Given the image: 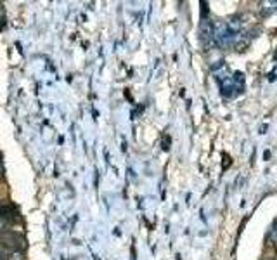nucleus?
I'll return each instance as SVG.
<instances>
[{
  "instance_id": "obj_9",
  "label": "nucleus",
  "mask_w": 277,
  "mask_h": 260,
  "mask_svg": "<svg viewBox=\"0 0 277 260\" xmlns=\"http://www.w3.org/2000/svg\"><path fill=\"white\" fill-rule=\"evenodd\" d=\"M276 260H277V255H276Z\"/></svg>"
},
{
  "instance_id": "obj_2",
  "label": "nucleus",
  "mask_w": 277,
  "mask_h": 260,
  "mask_svg": "<svg viewBox=\"0 0 277 260\" xmlns=\"http://www.w3.org/2000/svg\"><path fill=\"white\" fill-rule=\"evenodd\" d=\"M0 243H2L4 248L11 250V252H23L26 248V241L16 233H11V231L0 233Z\"/></svg>"
},
{
  "instance_id": "obj_6",
  "label": "nucleus",
  "mask_w": 277,
  "mask_h": 260,
  "mask_svg": "<svg viewBox=\"0 0 277 260\" xmlns=\"http://www.w3.org/2000/svg\"><path fill=\"white\" fill-rule=\"evenodd\" d=\"M4 23H5L4 20H0V30H2V28H4Z\"/></svg>"
},
{
  "instance_id": "obj_4",
  "label": "nucleus",
  "mask_w": 277,
  "mask_h": 260,
  "mask_svg": "<svg viewBox=\"0 0 277 260\" xmlns=\"http://www.w3.org/2000/svg\"><path fill=\"white\" fill-rule=\"evenodd\" d=\"M5 260H24V259H23V253L21 252H9L7 257H5Z\"/></svg>"
},
{
  "instance_id": "obj_3",
  "label": "nucleus",
  "mask_w": 277,
  "mask_h": 260,
  "mask_svg": "<svg viewBox=\"0 0 277 260\" xmlns=\"http://www.w3.org/2000/svg\"><path fill=\"white\" fill-rule=\"evenodd\" d=\"M277 11V2H262L260 4V12L262 16H269Z\"/></svg>"
},
{
  "instance_id": "obj_8",
  "label": "nucleus",
  "mask_w": 277,
  "mask_h": 260,
  "mask_svg": "<svg viewBox=\"0 0 277 260\" xmlns=\"http://www.w3.org/2000/svg\"><path fill=\"white\" fill-rule=\"evenodd\" d=\"M0 260H4V257H2V253H0Z\"/></svg>"
},
{
  "instance_id": "obj_5",
  "label": "nucleus",
  "mask_w": 277,
  "mask_h": 260,
  "mask_svg": "<svg viewBox=\"0 0 277 260\" xmlns=\"http://www.w3.org/2000/svg\"><path fill=\"white\" fill-rule=\"evenodd\" d=\"M272 245L277 246V224L274 226V229H272Z\"/></svg>"
},
{
  "instance_id": "obj_7",
  "label": "nucleus",
  "mask_w": 277,
  "mask_h": 260,
  "mask_svg": "<svg viewBox=\"0 0 277 260\" xmlns=\"http://www.w3.org/2000/svg\"><path fill=\"white\" fill-rule=\"evenodd\" d=\"M0 173H2V161H0Z\"/></svg>"
},
{
  "instance_id": "obj_1",
  "label": "nucleus",
  "mask_w": 277,
  "mask_h": 260,
  "mask_svg": "<svg viewBox=\"0 0 277 260\" xmlns=\"http://www.w3.org/2000/svg\"><path fill=\"white\" fill-rule=\"evenodd\" d=\"M216 80L220 84L222 94L225 97H234L241 94L243 90V75L235 73L234 77H231V73L227 71V66L220 61V69H216Z\"/></svg>"
}]
</instances>
